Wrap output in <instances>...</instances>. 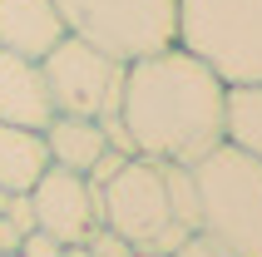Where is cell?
<instances>
[{"label": "cell", "instance_id": "obj_1", "mask_svg": "<svg viewBox=\"0 0 262 257\" xmlns=\"http://www.w3.org/2000/svg\"><path fill=\"white\" fill-rule=\"evenodd\" d=\"M223 99L228 84L183 45L144 55L124 70L119 119L139 158L193 168L223 143Z\"/></svg>", "mask_w": 262, "mask_h": 257}, {"label": "cell", "instance_id": "obj_2", "mask_svg": "<svg viewBox=\"0 0 262 257\" xmlns=\"http://www.w3.org/2000/svg\"><path fill=\"white\" fill-rule=\"evenodd\" d=\"M99 228H114L134 252L173 257L178 247L198 232L193 168L134 154L129 163L104 183V223Z\"/></svg>", "mask_w": 262, "mask_h": 257}, {"label": "cell", "instance_id": "obj_3", "mask_svg": "<svg viewBox=\"0 0 262 257\" xmlns=\"http://www.w3.org/2000/svg\"><path fill=\"white\" fill-rule=\"evenodd\" d=\"M198 232L218 238L237 257H262V163L218 143L193 163Z\"/></svg>", "mask_w": 262, "mask_h": 257}, {"label": "cell", "instance_id": "obj_4", "mask_svg": "<svg viewBox=\"0 0 262 257\" xmlns=\"http://www.w3.org/2000/svg\"><path fill=\"white\" fill-rule=\"evenodd\" d=\"M178 45L223 84H262V0H178Z\"/></svg>", "mask_w": 262, "mask_h": 257}, {"label": "cell", "instance_id": "obj_5", "mask_svg": "<svg viewBox=\"0 0 262 257\" xmlns=\"http://www.w3.org/2000/svg\"><path fill=\"white\" fill-rule=\"evenodd\" d=\"M55 10L74 40L124 65L178 45V0H55Z\"/></svg>", "mask_w": 262, "mask_h": 257}, {"label": "cell", "instance_id": "obj_6", "mask_svg": "<svg viewBox=\"0 0 262 257\" xmlns=\"http://www.w3.org/2000/svg\"><path fill=\"white\" fill-rule=\"evenodd\" d=\"M124 59L104 55L94 45L64 40L40 59V74H45V89H50V104L55 114L64 119H119V104H124Z\"/></svg>", "mask_w": 262, "mask_h": 257}, {"label": "cell", "instance_id": "obj_7", "mask_svg": "<svg viewBox=\"0 0 262 257\" xmlns=\"http://www.w3.org/2000/svg\"><path fill=\"white\" fill-rule=\"evenodd\" d=\"M30 208H35V228L50 232L55 243L79 247L89 238V228H99V213H94V193L79 173L70 168H45V178L30 188Z\"/></svg>", "mask_w": 262, "mask_h": 257}, {"label": "cell", "instance_id": "obj_8", "mask_svg": "<svg viewBox=\"0 0 262 257\" xmlns=\"http://www.w3.org/2000/svg\"><path fill=\"white\" fill-rule=\"evenodd\" d=\"M50 119H55V104H50V89H45L40 65L25 59V55L0 50V124L45 134Z\"/></svg>", "mask_w": 262, "mask_h": 257}, {"label": "cell", "instance_id": "obj_9", "mask_svg": "<svg viewBox=\"0 0 262 257\" xmlns=\"http://www.w3.org/2000/svg\"><path fill=\"white\" fill-rule=\"evenodd\" d=\"M64 35L70 30L59 20L55 0H0V50L40 65Z\"/></svg>", "mask_w": 262, "mask_h": 257}, {"label": "cell", "instance_id": "obj_10", "mask_svg": "<svg viewBox=\"0 0 262 257\" xmlns=\"http://www.w3.org/2000/svg\"><path fill=\"white\" fill-rule=\"evenodd\" d=\"M45 168H50L45 134L0 124V193H30L45 178Z\"/></svg>", "mask_w": 262, "mask_h": 257}, {"label": "cell", "instance_id": "obj_11", "mask_svg": "<svg viewBox=\"0 0 262 257\" xmlns=\"http://www.w3.org/2000/svg\"><path fill=\"white\" fill-rule=\"evenodd\" d=\"M45 148H50V163H55V168H70V173L84 178V173L94 168V158H99L109 143H104V128L94 124V119L55 114L50 124H45Z\"/></svg>", "mask_w": 262, "mask_h": 257}, {"label": "cell", "instance_id": "obj_12", "mask_svg": "<svg viewBox=\"0 0 262 257\" xmlns=\"http://www.w3.org/2000/svg\"><path fill=\"white\" fill-rule=\"evenodd\" d=\"M223 143L262 163V84H228V99H223Z\"/></svg>", "mask_w": 262, "mask_h": 257}, {"label": "cell", "instance_id": "obj_13", "mask_svg": "<svg viewBox=\"0 0 262 257\" xmlns=\"http://www.w3.org/2000/svg\"><path fill=\"white\" fill-rule=\"evenodd\" d=\"M84 252H89V257H134V247L124 243V238H119L114 228H89Z\"/></svg>", "mask_w": 262, "mask_h": 257}, {"label": "cell", "instance_id": "obj_14", "mask_svg": "<svg viewBox=\"0 0 262 257\" xmlns=\"http://www.w3.org/2000/svg\"><path fill=\"white\" fill-rule=\"evenodd\" d=\"M20 257H64V243H55L50 232L30 228L25 238H20Z\"/></svg>", "mask_w": 262, "mask_h": 257}, {"label": "cell", "instance_id": "obj_15", "mask_svg": "<svg viewBox=\"0 0 262 257\" xmlns=\"http://www.w3.org/2000/svg\"><path fill=\"white\" fill-rule=\"evenodd\" d=\"M173 257H237V252H233V247H223L218 238H208V232H193Z\"/></svg>", "mask_w": 262, "mask_h": 257}, {"label": "cell", "instance_id": "obj_16", "mask_svg": "<svg viewBox=\"0 0 262 257\" xmlns=\"http://www.w3.org/2000/svg\"><path fill=\"white\" fill-rule=\"evenodd\" d=\"M5 218H10L20 232H30V228H35V208H30V193H10V198H5Z\"/></svg>", "mask_w": 262, "mask_h": 257}, {"label": "cell", "instance_id": "obj_17", "mask_svg": "<svg viewBox=\"0 0 262 257\" xmlns=\"http://www.w3.org/2000/svg\"><path fill=\"white\" fill-rule=\"evenodd\" d=\"M20 238H25V232H20L10 218L0 213V252H20Z\"/></svg>", "mask_w": 262, "mask_h": 257}, {"label": "cell", "instance_id": "obj_18", "mask_svg": "<svg viewBox=\"0 0 262 257\" xmlns=\"http://www.w3.org/2000/svg\"><path fill=\"white\" fill-rule=\"evenodd\" d=\"M64 257H89V252H84V243H79V247H64Z\"/></svg>", "mask_w": 262, "mask_h": 257}, {"label": "cell", "instance_id": "obj_19", "mask_svg": "<svg viewBox=\"0 0 262 257\" xmlns=\"http://www.w3.org/2000/svg\"><path fill=\"white\" fill-rule=\"evenodd\" d=\"M134 257H159V252H134Z\"/></svg>", "mask_w": 262, "mask_h": 257}, {"label": "cell", "instance_id": "obj_20", "mask_svg": "<svg viewBox=\"0 0 262 257\" xmlns=\"http://www.w3.org/2000/svg\"><path fill=\"white\" fill-rule=\"evenodd\" d=\"M0 257H20V252H0Z\"/></svg>", "mask_w": 262, "mask_h": 257}]
</instances>
